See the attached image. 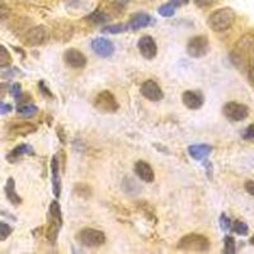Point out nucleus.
I'll list each match as a JSON object with an SVG mask.
<instances>
[{
	"instance_id": "19",
	"label": "nucleus",
	"mask_w": 254,
	"mask_h": 254,
	"mask_svg": "<svg viewBox=\"0 0 254 254\" xmlns=\"http://www.w3.org/2000/svg\"><path fill=\"white\" fill-rule=\"evenodd\" d=\"M211 151H212V147L206 144H194L188 146V154L190 155V158H193L194 160H198V162L205 160L210 155Z\"/></svg>"
},
{
	"instance_id": "6",
	"label": "nucleus",
	"mask_w": 254,
	"mask_h": 254,
	"mask_svg": "<svg viewBox=\"0 0 254 254\" xmlns=\"http://www.w3.org/2000/svg\"><path fill=\"white\" fill-rule=\"evenodd\" d=\"M49 38V29L41 24V26H36L29 29V31H27L23 37H22V42L28 47H36L46 44Z\"/></svg>"
},
{
	"instance_id": "18",
	"label": "nucleus",
	"mask_w": 254,
	"mask_h": 254,
	"mask_svg": "<svg viewBox=\"0 0 254 254\" xmlns=\"http://www.w3.org/2000/svg\"><path fill=\"white\" fill-rule=\"evenodd\" d=\"M26 155H35V150H33V147L28 144H20L18 146H15L10 153L6 155V160L9 163H17L19 162L20 159L23 158Z\"/></svg>"
},
{
	"instance_id": "11",
	"label": "nucleus",
	"mask_w": 254,
	"mask_h": 254,
	"mask_svg": "<svg viewBox=\"0 0 254 254\" xmlns=\"http://www.w3.org/2000/svg\"><path fill=\"white\" fill-rule=\"evenodd\" d=\"M64 61L72 69H83L87 65V58L83 52L76 49H69L64 54Z\"/></svg>"
},
{
	"instance_id": "17",
	"label": "nucleus",
	"mask_w": 254,
	"mask_h": 254,
	"mask_svg": "<svg viewBox=\"0 0 254 254\" xmlns=\"http://www.w3.org/2000/svg\"><path fill=\"white\" fill-rule=\"evenodd\" d=\"M135 173L136 176L139 177L141 181L146 183H151L154 182V179H155V173H154L153 168L150 167V164L144 160H139V162H136L135 164Z\"/></svg>"
},
{
	"instance_id": "16",
	"label": "nucleus",
	"mask_w": 254,
	"mask_h": 254,
	"mask_svg": "<svg viewBox=\"0 0 254 254\" xmlns=\"http://www.w3.org/2000/svg\"><path fill=\"white\" fill-rule=\"evenodd\" d=\"M51 173H52V190L54 196L59 198L61 194V178H60V163H59V156L54 155L51 160Z\"/></svg>"
},
{
	"instance_id": "10",
	"label": "nucleus",
	"mask_w": 254,
	"mask_h": 254,
	"mask_svg": "<svg viewBox=\"0 0 254 254\" xmlns=\"http://www.w3.org/2000/svg\"><path fill=\"white\" fill-rule=\"evenodd\" d=\"M90 46H92V50L95 55L101 56V58H110L115 52V45H113L112 41L104 37L94 38Z\"/></svg>"
},
{
	"instance_id": "15",
	"label": "nucleus",
	"mask_w": 254,
	"mask_h": 254,
	"mask_svg": "<svg viewBox=\"0 0 254 254\" xmlns=\"http://www.w3.org/2000/svg\"><path fill=\"white\" fill-rule=\"evenodd\" d=\"M154 23H155L154 18L150 14H146V13H136L127 22L128 29H131V31H139V29L146 28V27L151 26Z\"/></svg>"
},
{
	"instance_id": "36",
	"label": "nucleus",
	"mask_w": 254,
	"mask_h": 254,
	"mask_svg": "<svg viewBox=\"0 0 254 254\" xmlns=\"http://www.w3.org/2000/svg\"><path fill=\"white\" fill-rule=\"evenodd\" d=\"M12 110H13V107L10 106V104L0 103V113H1V115H6V113L12 112Z\"/></svg>"
},
{
	"instance_id": "12",
	"label": "nucleus",
	"mask_w": 254,
	"mask_h": 254,
	"mask_svg": "<svg viewBox=\"0 0 254 254\" xmlns=\"http://www.w3.org/2000/svg\"><path fill=\"white\" fill-rule=\"evenodd\" d=\"M140 92L145 98L151 102H159L164 98V93L159 84L154 80H146L140 88Z\"/></svg>"
},
{
	"instance_id": "26",
	"label": "nucleus",
	"mask_w": 254,
	"mask_h": 254,
	"mask_svg": "<svg viewBox=\"0 0 254 254\" xmlns=\"http://www.w3.org/2000/svg\"><path fill=\"white\" fill-rule=\"evenodd\" d=\"M224 253L225 254H235L237 253V246H235V239L230 235H226L224 238Z\"/></svg>"
},
{
	"instance_id": "33",
	"label": "nucleus",
	"mask_w": 254,
	"mask_h": 254,
	"mask_svg": "<svg viewBox=\"0 0 254 254\" xmlns=\"http://www.w3.org/2000/svg\"><path fill=\"white\" fill-rule=\"evenodd\" d=\"M242 136H243V139L246 140V141L254 142V125H249L246 130L243 131Z\"/></svg>"
},
{
	"instance_id": "8",
	"label": "nucleus",
	"mask_w": 254,
	"mask_h": 254,
	"mask_svg": "<svg viewBox=\"0 0 254 254\" xmlns=\"http://www.w3.org/2000/svg\"><path fill=\"white\" fill-rule=\"evenodd\" d=\"M208 51H210V41L206 36H194L188 41L187 52L190 58H203V56L207 55Z\"/></svg>"
},
{
	"instance_id": "42",
	"label": "nucleus",
	"mask_w": 254,
	"mask_h": 254,
	"mask_svg": "<svg viewBox=\"0 0 254 254\" xmlns=\"http://www.w3.org/2000/svg\"><path fill=\"white\" fill-rule=\"evenodd\" d=\"M249 243H251L252 246H254V235L251 238V239H249Z\"/></svg>"
},
{
	"instance_id": "28",
	"label": "nucleus",
	"mask_w": 254,
	"mask_h": 254,
	"mask_svg": "<svg viewBox=\"0 0 254 254\" xmlns=\"http://www.w3.org/2000/svg\"><path fill=\"white\" fill-rule=\"evenodd\" d=\"M74 192L78 194L79 197H83V198H88V197L92 196V190H90L89 186L84 185V183H79L74 188Z\"/></svg>"
},
{
	"instance_id": "3",
	"label": "nucleus",
	"mask_w": 254,
	"mask_h": 254,
	"mask_svg": "<svg viewBox=\"0 0 254 254\" xmlns=\"http://www.w3.org/2000/svg\"><path fill=\"white\" fill-rule=\"evenodd\" d=\"M210 240L201 234L186 235L177 244V248L186 253H206L210 251Z\"/></svg>"
},
{
	"instance_id": "25",
	"label": "nucleus",
	"mask_w": 254,
	"mask_h": 254,
	"mask_svg": "<svg viewBox=\"0 0 254 254\" xmlns=\"http://www.w3.org/2000/svg\"><path fill=\"white\" fill-rule=\"evenodd\" d=\"M12 65V55L10 52L4 47L3 45H0V69L8 67Z\"/></svg>"
},
{
	"instance_id": "22",
	"label": "nucleus",
	"mask_w": 254,
	"mask_h": 254,
	"mask_svg": "<svg viewBox=\"0 0 254 254\" xmlns=\"http://www.w3.org/2000/svg\"><path fill=\"white\" fill-rule=\"evenodd\" d=\"M38 111V108L36 107L33 103H29V102H26V103H19L17 104V115L22 119H29L33 115H36Z\"/></svg>"
},
{
	"instance_id": "40",
	"label": "nucleus",
	"mask_w": 254,
	"mask_h": 254,
	"mask_svg": "<svg viewBox=\"0 0 254 254\" xmlns=\"http://www.w3.org/2000/svg\"><path fill=\"white\" fill-rule=\"evenodd\" d=\"M248 80L254 87V64L248 67Z\"/></svg>"
},
{
	"instance_id": "27",
	"label": "nucleus",
	"mask_w": 254,
	"mask_h": 254,
	"mask_svg": "<svg viewBox=\"0 0 254 254\" xmlns=\"http://www.w3.org/2000/svg\"><path fill=\"white\" fill-rule=\"evenodd\" d=\"M231 230L237 233L238 235H242V237H246L249 233L248 225L243 221H235L234 224H231Z\"/></svg>"
},
{
	"instance_id": "23",
	"label": "nucleus",
	"mask_w": 254,
	"mask_h": 254,
	"mask_svg": "<svg viewBox=\"0 0 254 254\" xmlns=\"http://www.w3.org/2000/svg\"><path fill=\"white\" fill-rule=\"evenodd\" d=\"M37 131V127L35 125L31 124H23V125H17L10 128V135L13 136H26L29 133H33Z\"/></svg>"
},
{
	"instance_id": "32",
	"label": "nucleus",
	"mask_w": 254,
	"mask_h": 254,
	"mask_svg": "<svg viewBox=\"0 0 254 254\" xmlns=\"http://www.w3.org/2000/svg\"><path fill=\"white\" fill-rule=\"evenodd\" d=\"M219 222H220V228H221L224 231H228L231 229V220L226 216V214L220 215Z\"/></svg>"
},
{
	"instance_id": "30",
	"label": "nucleus",
	"mask_w": 254,
	"mask_h": 254,
	"mask_svg": "<svg viewBox=\"0 0 254 254\" xmlns=\"http://www.w3.org/2000/svg\"><path fill=\"white\" fill-rule=\"evenodd\" d=\"M12 233H13L12 226L8 225L6 222L0 221V242H3V240H5L6 238L9 237V235L12 234Z\"/></svg>"
},
{
	"instance_id": "35",
	"label": "nucleus",
	"mask_w": 254,
	"mask_h": 254,
	"mask_svg": "<svg viewBox=\"0 0 254 254\" xmlns=\"http://www.w3.org/2000/svg\"><path fill=\"white\" fill-rule=\"evenodd\" d=\"M193 3L196 4L198 8H206V6H211L215 3V0H193Z\"/></svg>"
},
{
	"instance_id": "34",
	"label": "nucleus",
	"mask_w": 254,
	"mask_h": 254,
	"mask_svg": "<svg viewBox=\"0 0 254 254\" xmlns=\"http://www.w3.org/2000/svg\"><path fill=\"white\" fill-rule=\"evenodd\" d=\"M9 92H10V94L14 97L15 99L19 98L20 94H22V88H20V84H13L12 87L9 88Z\"/></svg>"
},
{
	"instance_id": "24",
	"label": "nucleus",
	"mask_w": 254,
	"mask_h": 254,
	"mask_svg": "<svg viewBox=\"0 0 254 254\" xmlns=\"http://www.w3.org/2000/svg\"><path fill=\"white\" fill-rule=\"evenodd\" d=\"M128 31V24L119 23V24H108L102 28V33H108V35H117V33H122V32Z\"/></svg>"
},
{
	"instance_id": "2",
	"label": "nucleus",
	"mask_w": 254,
	"mask_h": 254,
	"mask_svg": "<svg viewBox=\"0 0 254 254\" xmlns=\"http://www.w3.org/2000/svg\"><path fill=\"white\" fill-rule=\"evenodd\" d=\"M237 14L231 8H220L210 14L207 18V24L214 32H225L233 27Z\"/></svg>"
},
{
	"instance_id": "9",
	"label": "nucleus",
	"mask_w": 254,
	"mask_h": 254,
	"mask_svg": "<svg viewBox=\"0 0 254 254\" xmlns=\"http://www.w3.org/2000/svg\"><path fill=\"white\" fill-rule=\"evenodd\" d=\"M222 113L226 119L231 122H240L248 119L249 108L248 106L238 102H229L222 108Z\"/></svg>"
},
{
	"instance_id": "21",
	"label": "nucleus",
	"mask_w": 254,
	"mask_h": 254,
	"mask_svg": "<svg viewBox=\"0 0 254 254\" xmlns=\"http://www.w3.org/2000/svg\"><path fill=\"white\" fill-rule=\"evenodd\" d=\"M84 19L87 20V22H89V23L94 24V26H98V24L108 23V20L111 19V17H110V13L103 10L102 8H98V9H95L94 12L90 13L89 15H87Z\"/></svg>"
},
{
	"instance_id": "31",
	"label": "nucleus",
	"mask_w": 254,
	"mask_h": 254,
	"mask_svg": "<svg viewBox=\"0 0 254 254\" xmlns=\"http://www.w3.org/2000/svg\"><path fill=\"white\" fill-rule=\"evenodd\" d=\"M10 8L8 6V4L3 0H0V22H4V20L8 19L10 17Z\"/></svg>"
},
{
	"instance_id": "37",
	"label": "nucleus",
	"mask_w": 254,
	"mask_h": 254,
	"mask_svg": "<svg viewBox=\"0 0 254 254\" xmlns=\"http://www.w3.org/2000/svg\"><path fill=\"white\" fill-rule=\"evenodd\" d=\"M38 87H40V90H41V92H42V93H44V94L46 95V97H47V95H49L50 98H52V93L50 92L49 88L45 87V83H44V81L41 80L40 83H38Z\"/></svg>"
},
{
	"instance_id": "1",
	"label": "nucleus",
	"mask_w": 254,
	"mask_h": 254,
	"mask_svg": "<svg viewBox=\"0 0 254 254\" xmlns=\"http://www.w3.org/2000/svg\"><path fill=\"white\" fill-rule=\"evenodd\" d=\"M231 63L239 69L249 67L254 64V29L249 31L237 41L230 54Z\"/></svg>"
},
{
	"instance_id": "39",
	"label": "nucleus",
	"mask_w": 254,
	"mask_h": 254,
	"mask_svg": "<svg viewBox=\"0 0 254 254\" xmlns=\"http://www.w3.org/2000/svg\"><path fill=\"white\" fill-rule=\"evenodd\" d=\"M188 3H190V0H171V4L174 6V8L187 5Z\"/></svg>"
},
{
	"instance_id": "20",
	"label": "nucleus",
	"mask_w": 254,
	"mask_h": 254,
	"mask_svg": "<svg viewBox=\"0 0 254 254\" xmlns=\"http://www.w3.org/2000/svg\"><path fill=\"white\" fill-rule=\"evenodd\" d=\"M4 192H5V196L6 198H8V201L12 203V205L18 206L22 203V198H20L19 194L17 193V190H15V182L12 177H9L8 181H6L5 187H4Z\"/></svg>"
},
{
	"instance_id": "13",
	"label": "nucleus",
	"mask_w": 254,
	"mask_h": 254,
	"mask_svg": "<svg viewBox=\"0 0 254 254\" xmlns=\"http://www.w3.org/2000/svg\"><path fill=\"white\" fill-rule=\"evenodd\" d=\"M139 51L146 60H153L158 54V46L153 37L150 36H142L137 42Z\"/></svg>"
},
{
	"instance_id": "4",
	"label": "nucleus",
	"mask_w": 254,
	"mask_h": 254,
	"mask_svg": "<svg viewBox=\"0 0 254 254\" xmlns=\"http://www.w3.org/2000/svg\"><path fill=\"white\" fill-rule=\"evenodd\" d=\"M61 226H63L61 206L58 201H52L49 208V224L46 228V238L51 244H55L58 240Z\"/></svg>"
},
{
	"instance_id": "14",
	"label": "nucleus",
	"mask_w": 254,
	"mask_h": 254,
	"mask_svg": "<svg viewBox=\"0 0 254 254\" xmlns=\"http://www.w3.org/2000/svg\"><path fill=\"white\" fill-rule=\"evenodd\" d=\"M182 102L190 110H199L203 106L205 97L198 90H186L182 95Z\"/></svg>"
},
{
	"instance_id": "5",
	"label": "nucleus",
	"mask_w": 254,
	"mask_h": 254,
	"mask_svg": "<svg viewBox=\"0 0 254 254\" xmlns=\"http://www.w3.org/2000/svg\"><path fill=\"white\" fill-rule=\"evenodd\" d=\"M76 239L81 246L87 248H98L106 243V235L103 231L93 228H84L79 231Z\"/></svg>"
},
{
	"instance_id": "7",
	"label": "nucleus",
	"mask_w": 254,
	"mask_h": 254,
	"mask_svg": "<svg viewBox=\"0 0 254 254\" xmlns=\"http://www.w3.org/2000/svg\"><path fill=\"white\" fill-rule=\"evenodd\" d=\"M94 107L103 113H115L119 111L120 104L110 90H102L95 97Z\"/></svg>"
},
{
	"instance_id": "41",
	"label": "nucleus",
	"mask_w": 254,
	"mask_h": 254,
	"mask_svg": "<svg viewBox=\"0 0 254 254\" xmlns=\"http://www.w3.org/2000/svg\"><path fill=\"white\" fill-rule=\"evenodd\" d=\"M6 92H8V85L6 84H0V102L5 97Z\"/></svg>"
},
{
	"instance_id": "29",
	"label": "nucleus",
	"mask_w": 254,
	"mask_h": 254,
	"mask_svg": "<svg viewBox=\"0 0 254 254\" xmlns=\"http://www.w3.org/2000/svg\"><path fill=\"white\" fill-rule=\"evenodd\" d=\"M158 13H159V14H160V15H162V17H164V18L173 17L174 13H176V8H174V6L172 5L171 3L163 4L162 6H159Z\"/></svg>"
},
{
	"instance_id": "38",
	"label": "nucleus",
	"mask_w": 254,
	"mask_h": 254,
	"mask_svg": "<svg viewBox=\"0 0 254 254\" xmlns=\"http://www.w3.org/2000/svg\"><path fill=\"white\" fill-rule=\"evenodd\" d=\"M244 188H246V190L251 194V196L254 197V181H248V182H246Z\"/></svg>"
}]
</instances>
